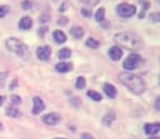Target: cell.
<instances>
[{
	"instance_id": "obj_3",
	"label": "cell",
	"mask_w": 160,
	"mask_h": 139,
	"mask_svg": "<svg viewBox=\"0 0 160 139\" xmlns=\"http://www.w3.org/2000/svg\"><path fill=\"white\" fill-rule=\"evenodd\" d=\"M6 46L9 52L16 54L21 59H27L30 55L28 46L17 37H12L6 39Z\"/></svg>"
},
{
	"instance_id": "obj_12",
	"label": "cell",
	"mask_w": 160,
	"mask_h": 139,
	"mask_svg": "<svg viewBox=\"0 0 160 139\" xmlns=\"http://www.w3.org/2000/svg\"><path fill=\"white\" fill-rule=\"evenodd\" d=\"M103 91L105 94L110 98H115L117 95V89L114 85L109 83H106L103 85Z\"/></svg>"
},
{
	"instance_id": "obj_11",
	"label": "cell",
	"mask_w": 160,
	"mask_h": 139,
	"mask_svg": "<svg viewBox=\"0 0 160 139\" xmlns=\"http://www.w3.org/2000/svg\"><path fill=\"white\" fill-rule=\"evenodd\" d=\"M144 130L146 134L149 135H154L159 133L160 131V123H146L144 127Z\"/></svg>"
},
{
	"instance_id": "obj_31",
	"label": "cell",
	"mask_w": 160,
	"mask_h": 139,
	"mask_svg": "<svg viewBox=\"0 0 160 139\" xmlns=\"http://www.w3.org/2000/svg\"><path fill=\"white\" fill-rule=\"evenodd\" d=\"M81 13L84 17H90L92 15V10L88 9H82L81 11Z\"/></svg>"
},
{
	"instance_id": "obj_25",
	"label": "cell",
	"mask_w": 160,
	"mask_h": 139,
	"mask_svg": "<svg viewBox=\"0 0 160 139\" xmlns=\"http://www.w3.org/2000/svg\"><path fill=\"white\" fill-rule=\"evenodd\" d=\"M22 99L19 95H13L11 96V102H12V106H19V105L21 103Z\"/></svg>"
},
{
	"instance_id": "obj_19",
	"label": "cell",
	"mask_w": 160,
	"mask_h": 139,
	"mask_svg": "<svg viewBox=\"0 0 160 139\" xmlns=\"http://www.w3.org/2000/svg\"><path fill=\"white\" fill-rule=\"evenodd\" d=\"M86 46L90 48H98L100 46V42L98 40H96L94 37H88L85 42Z\"/></svg>"
},
{
	"instance_id": "obj_33",
	"label": "cell",
	"mask_w": 160,
	"mask_h": 139,
	"mask_svg": "<svg viewBox=\"0 0 160 139\" xmlns=\"http://www.w3.org/2000/svg\"><path fill=\"white\" fill-rule=\"evenodd\" d=\"M68 21L69 20L67 18H66V17H60L57 20V23L59 25H60V26H65V25H67L68 23Z\"/></svg>"
},
{
	"instance_id": "obj_28",
	"label": "cell",
	"mask_w": 160,
	"mask_h": 139,
	"mask_svg": "<svg viewBox=\"0 0 160 139\" xmlns=\"http://www.w3.org/2000/svg\"><path fill=\"white\" fill-rule=\"evenodd\" d=\"M47 32H48V27H43L39 28L38 31V34L39 37L43 38Z\"/></svg>"
},
{
	"instance_id": "obj_15",
	"label": "cell",
	"mask_w": 160,
	"mask_h": 139,
	"mask_svg": "<svg viewBox=\"0 0 160 139\" xmlns=\"http://www.w3.org/2000/svg\"><path fill=\"white\" fill-rule=\"evenodd\" d=\"M52 37L54 40L56 41V43L58 44H63L67 42V36L65 33L61 30H56L53 32Z\"/></svg>"
},
{
	"instance_id": "obj_38",
	"label": "cell",
	"mask_w": 160,
	"mask_h": 139,
	"mask_svg": "<svg viewBox=\"0 0 160 139\" xmlns=\"http://www.w3.org/2000/svg\"><path fill=\"white\" fill-rule=\"evenodd\" d=\"M3 101H4V98H3L2 96H1V95H0V106L2 105Z\"/></svg>"
},
{
	"instance_id": "obj_10",
	"label": "cell",
	"mask_w": 160,
	"mask_h": 139,
	"mask_svg": "<svg viewBox=\"0 0 160 139\" xmlns=\"http://www.w3.org/2000/svg\"><path fill=\"white\" fill-rule=\"evenodd\" d=\"M55 68L58 72L67 73V72H70L73 70V65L71 62H60L56 64Z\"/></svg>"
},
{
	"instance_id": "obj_37",
	"label": "cell",
	"mask_w": 160,
	"mask_h": 139,
	"mask_svg": "<svg viewBox=\"0 0 160 139\" xmlns=\"http://www.w3.org/2000/svg\"><path fill=\"white\" fill-rule=\"evenodd\" d=\"M159 104H160V99H159V98H158L156 101V104H155V107H156V110H158V111H159L160 109Z\"/></svg>"
},
{
	"instance_id": "obj_14",
	"label": "cell",
	"mask_w": 160,
	"mask_h": 139,
	"mask_svg": "<svg viewBox=\"0 0 160 139\" xmlns=\"http://www.w3.org/2000/svg\"><path fill=\"white\" fill-rule=\"evenodd\" d=\"M70 35L76 39L82 38L84 35V30L81 26H73L70 30Z\"/></svg>"
},
{
	"instance_id": "obj_34",
	"label": "cell",
	"mask_w": 160,
	"mask_h": 139,
	"mask_svg": "<svg viewBox=\"0 0 160 139\" xmlns=\"http://www.w3.org/2000/svg\"><path fill=\"white\" fill-rule=\"evenodd\" d=\"M81 139H95L93 136L89 133H83L81 136Z\"/></svg>"
},
{
	"instance_id": "obj_21",
	"label": "cell",
	"mask_w": 160,
	"mask_h": 139,
	"mask_svg": "<svg viewBox=\"0 0 160 139\" xmlns=\"http://www.w3.org/2000/svg\"><path fill=\"white\" fill-rule=\"evenodd\" d=\"M105 15H106V9L104 7L98 8L95 12V20L97 22H102L105 20Z\"/></svg>"
},
{
	"instance_id": "obj_26",
	"label": "cell",
	"mask_w": 160,
	"mask_h": 139,
	"mask_svg": "<svg viewBox=\"0 0 160 139\" xmlns=\"http://www.w3.org/2000/svg\"><path fill=\"white\" fill-rule=\"evenodd\" d=\"M9 11V7L8 6H0V18L6 17Z\"/></svg>"
},
{
	"instance_id": "obj_9",
	"label": "cell",
	"mask_w": 160,
	"mask_h": 139,
	"mask_svg": "<svg viewBox=\"0 0 160 139\" xmlns=\"http://www.w3.org/2000/svg\"><path fill=\"white\" fill-rule=\"evenodd\" d=\"M108 55L112 60L118 61L123 56V51L120 47L113 46L109 48L108 51Z\"/></svg>"
},
{
	"instance_id": "obj_13",
	"label": "cell",
	"mask_w": 160,
	"mask_h": 139,
	"mask_svg": "<svg viewBox=\"0 0 160 139\" xmlns=\"http://www.w3.org/2000/svg\"><path fill=\"white\" fill-rule=\"evenodd\" d=\"M33 26V20L29 17H23L19 21L18 27L21 30L31 29Z\"/></svg>"
},
{
	"instance_id": "obj_1",
	"label": "cell",
	"mask_w": 160,
	"mask_h": 139,
	"mask_svg": "<svg viewBox=\"0 0 160 139\" xmlns=\"http://www.w3.org/2000/svg\"><path fill=\"white\" fill-rule=\"evenodd\" d=\"M113 39L118 47H123L126 49L138 51L143 48V41L140 36L130 31L118 33Z\"/></svg>"
},
{
	"instance_id": "obj_7",
	"label": "cell",
	"mask_w": 160,
	"mask_h": 139,
	"mask_svg": "<svg viewBox=\"0 0 160 139\" xmlns=\"http://www.w3.org/2000/svg\"><path fill=\"white\" fill-rule=\"evenodd\" d=\"M36 55L40 60H48L52 55L51 47L49 45H44V46L38 47L36 50Z\"/></svg>"
},
{
	"instance_id": "obj_30",
	"label": "cell",
	"mask_w": 160,
	"mask_h": 139,
	"mask_svg": "<svg viewBox=\"0 0 160 139\" xmlns=\"http://www.w3.org/2000/svg\"><path fill=\"white\" fill-rule=\"evenodd\" d=\"M150 20L152 22L158 23V22H159L160 20V14L159 12H153V13H151L150 14Z\"/></svg>"
},
{
	"instance_id": "obj_8",
	"label": "cell",
	"mask_w": 160,
	"mask_h": 139,
	"mask_svg": "<svg viewBox=\"0 0 160 139\" xmlns=\"http://www.w3.org/2000/svg\"><path fill=\"white\" fill-rule=\"evenodd\" d=\"M45 109V105L44 101L38 96H35L33 98V107L31 112L33 115H38L41 112H43Z\"/></svg>"
},
{
	"instance_id": "obj_4",
	"label": "cell",
	"mask_w": 160,
	"mask_h": 139,
	"mask_svg": "<svg viewBox=\"0 0 160 139\" xmlns=\"http://www.w3.org/2000/svg\"><path fill=\"white\" fill-rule=\"evenodd\" d=\"M117 12L120 17L123 18H129L133 17L137 12V8L135 6L129 3H120L117 6Z\"/></svg>"
},
{
	"instance_id": "obj_24",
	"label": "cell",
	"mask_w": 160,
	"mask_h": 139,
	"mask_svg": "<svg viewBox=\"0 0 160 139\" xmlns=\"http://www.w3.org/2000/svg\"><path fill=\"white\" fill-rule=\"evenodd\" d=\"M142 6H143V8H142V11H141L140 14H139L138 18H144V17H145V11H146L150 6L149 2H142Z\"/></svg>"
},
{
	"instance_id": "obj_40",
	"label": "cell",
	"mask_w": 160,
	"mask_h": 139,
	"mask_svg": "<svg viewBox=\"0 0 160 139\" xmlns=\"http://www.w3.org/2000/svg\"><path fill=\"white\" fill-rule=\"evenodd\" d=\"M148 139H159V137H149V138Z\"/></svg>"
},
{
	"instance_id": "obj_29",
	"label": "cell",
	"mask_w": 160,
	"mask_h": 139,
	"mask_svg": "<svg viewBox=\"0 0 160 139\" xmlns=\"http://www.w3.org/2000/svg\"><path fill=\"white\" fill-rule=\"evenodd\" d=\"M32 2L30 1H23L21 2V7L22 9L24 10H28V9L32 8Z\"/></svg>"
},
{
	"instance_id": "obj_2",
	"label": "cell",
	"mask_w": 160,
	"mask_h": 139,
	"mask_svg": "<svg viewBox=\"0 0 160 139\" xmlns=\"http://www.w3.org/2000/svg\"><path fill=\"white\" fill-rule=\"evenodd\" d=\"M119 80L130 92L135 95H141L146 89L145 83L142 78L134 73L128 72L121 73L119 75Z\"/></svg>"
},
{
	"instance_id": "obj_18",
	"label": "cell",
	"mask_w": 160,
	"mask_h": 139,
	"mask_svg": "<svg viewBox=\"0 0 160 139\" xmlns=\"http://www.w3.org/2000/svg\"><path fill=\"white\" fill-rule=\"evenodd\" d=\"M72 51L68 48H61L58 52V58L59 59H67L71 57Z\"/></svg>"
},
{
	"instance_id": "obj_5",
	"label": "cell",
	"mask_w": 160,
	"mask_h": 139,
	"mask_svg": "<svg viewBox=\"0 0 160 139\" xmlns=\"http://www.w3.org/2000/svg\"><path fill=\"white\" fill-rule=\"evenodd\" d=\"M142 58L138 53H131L123 61V67L127 70H133L137 68Z\"/></svg>"
},
{
	"instance_id": "obj_36",
	"label": "cell",
	"mask_w": 160,
	"mask_h": 139,
	"mask_svg": "<svg viewBox=\"0 0 160 139\" xmlns=\"http://www.w3.org/2000/svg\"><path fill=\"white\" fill-rule=\"evenodd\" d=\"M18 86V80L17 79H14L13 81H12V83L9 85V88L10 89H14Z\"/></svg>"
},
{
	"instance_id": "obj_39",
	"label": "cell",
	"mask_w": 160,
	"mask_h": 139,
	"mask_svg": "<svg viewBox=\"0 0 160 139\" xmlns=\"http://www.w3.org/2000/svg\"><path fill=\"white\" fill-rule=\"evenodd\" d=\"M3 130V126H2V123L0 122V131H2Z\"/></svg>"
},
{
	"instance_id": "obj_22",
	"label": "cell",
	"mask_w": 160,
	"mask_h": 139,
	"mask_svg": "<svg viewBox=\"0 0 160 139\" xmlns=\"http://www.w3.org/2000/svg\"><path fill=\"white\" fill-rule=\"evenodd\" d=\"M75 86L78 89H84L86 87V79L82 76H80L77 78Z\"/></svg>"
},
{
	"instance_id": "obj_27",
	"label": "cell",
	"mask_w": 160,
	"mask_h": 139,
	"mask_svg": "<svg viewBox=\"0 0 160 139\" xmlns=\"http://www.w3.org/2000/svg\"><path fill=\"white\" fill-rule=\"evenodd\" d=\"M70 104L72 105V106L74 108H78L81 106V101L78 98H73L70 99Z\"/></svg>"
},
{
	"instance_id": "obj_20",
	"label": "cell",
	"mask_w": 160,
	"mask_h": 139,
	"mask_svg": "<svg viewBox=\"0 0 160 139\" xmlns=\"http://www.w3.org/2000/svg\"><path fill=\"white\" fill-rule=\"evenodd\" d=\"M87 95L95 102H100L102 99V95L100 93H98V92H95L94 90H89L88 91Z\"/></svg>"
},
{
	"instance_id": "obj_41",
	"label": "cell",
	"mask_w": 160,
	"mask_h": 139,
	"mask_svg": "<svg viewBox=\"0 0 160 139\" xmlns=\"http://www.w3.org/2000/svg\"><path fill=\"white\" fill-rule=\"evenodd\" d=\"M54 139H67V138H63V137H56V138Z\"/></svg>"
},
{
	"instance_id": "obj_17",
	"label": "cell",
	"mask_w": 160,
	"mask_h": 139,
	"mask_svg": "<svg viewBox=\"0 0 160 139\" xmlns=\"http://www.w3.org/2000/svg\"><path fill=\"white\" fill-rule=\"evenodd\" d=\"M6 114L8 117H12V118H19L20 116V112L19 109L13 106H9L6 108Z\"/></svg>"
},
{
	"instance_id": "obj_16",
	"label": "cell",
	"mask_w": 160,
	"mask_h": 139,
	"mask_svg": "<svg viewBox=\"0 0 160 139\" xmlns=\"http://www.w3.org/2000/svg\"><path fill=\"white\" fill-rule=\"evenodd\" d=\"M116 120V113L113 112V111H109L108 112L106 115L103 117L102 120V124L105 125L106 127H109L113 123L114 120Z\"/></svg>"
},
{
	"instance_id": "obj_6",
	"label": "cell",
	"mask_w": 160,
	"mask_h": 139,
	"mask_svg": "<svg viewBox=\"0 0 160 139\" xmlns=\"http://www.w3.org/2000/svg\"><path fill=\"white\" fill-rule=\"evenodd\" d=\"M61 120H62L61 115L59 112H52L49 113L45 114L41 118V120L48 126H55V125L58 124L61 121Z\"/></svg>"
},
{
	"instance_id": "obj_35",
	"label": "cell",
	"mask_w": 160,
	"mask_h": 139,
	"mask_svg": "<svg viewBox=\"0 0 160 139\" xmlns=\"http://www.w3.org/2000/svg\"><path fill=\"white\" fill-rule=\"evenodd\" d=\"M67 7H68V4H67V2H62V4L60 5V6L59 7V11L61 12H65L67 9Z\"/></svg>"
},
{
	"instance_id": "obj_32",
	"label": "cell",
	"mask_w": 160,
	"mask_h": 139,
	"mask_svg": "<svg viewBox=\"0 0 160 139\" xmlns=\"http://www.w3.org/2000/svg\"><path fill=\"white\" fill-rule=\"evenodd\" d=\"M50 20V16L48 14H43V15H41L39 17V21L41 23H46Z\"/></svg>"
},
{
	"instance_id": "obj_23",
	"label": "cell",
	"mask_w": 160,
	"mask_h": 139,
	"mask_svg": "<svg viewBox=\"0 0 160 139\" xmlns=\"http://www.w3.org/2000/svg\"><path fill=\"white\" fill-rule=\"evenodd\" d=\"M8 78L7 72H1L0 73V88H2L5 86L6 80Z\"/></svg>"
}]
</instances>
